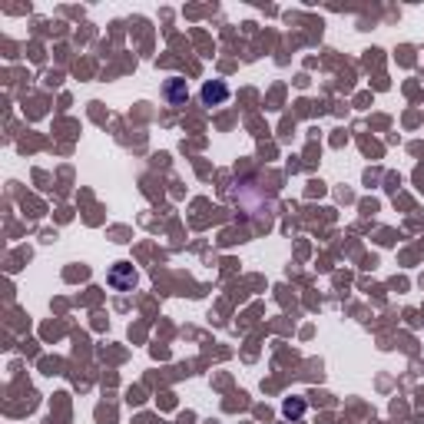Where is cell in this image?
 <instances>
[{
	"mask_svg": "<svg viewBox=\"0 0 424 424\" xmlns=\"http://www.w3.org/2000/svg\"><path fill=\"white\" fill-rule=\"evenodd\" d=\"M116 292H130L136 285V269L130 262H116L113 269H110V279H106Z\"/></svg>",
	"mask_w": 424,
	"mask_h": 424,
	"instance_id": "1",
	"label": "cell"
},
{
	"mask_svg": "<svg viewBox=\"0 0 424 424\" xmlns=\"http://www.w3.org/2000/svg\"><path fill=\"white\" fill-rule=\"evenodd\" d=\"M226 99H229V86H226L222 80H212V83L202 86V103H206V106H219V103H226Z\"/></svg>",
	"mask_w": 424,
	"mask_h": 424,
	"instance_id": "2",
	"label": "cell"
},
{
	"mask_svg": "<svg viewBox=\"0 0 424 424\" xmlns=\"http://www.w3.org/2000/svg\"><path fill=\"white\" fill-rule=\"evenodd\" d=\"M189 97V90H186V80L179 77H169L166 80V99H169V106H182Z\"/></svg>",
	"mask_w": 424,
	"mask_h": 424,
	"instance_id": "3",
	"label": "cell"
}]
</instances>
